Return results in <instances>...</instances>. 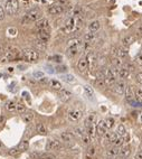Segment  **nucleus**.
I'll return each instance as SVG.
<instances>
[{"instance_id": "nucleus-1", "label": "nucleus", "mask_w": 142, "mask_h": 159, "mask_svg": "<svg viewBox=\"0 0 142 159\" xmlns=\"http://www.w3.org/2000/svg\"><path fill=\"white\" fill-rule=\"evenodd\" d=\"M41 19V11L37 8H35V9H31L26 14V16L24 17L22 19V24H28V22H37Z\"/></svg>"}, {"instance_id": "nucleus-2", "label": "nucleus", "mask_w": 142, "mask_h": 159, "mask_svg": "<svg viewBox=\"0 0 142 159\" xmlns=\"http://www.w3.org/2000/svg\"><path fill=\"white\" fill-rule=\"evenodd\" d=\"M19 55H20V51H19L18 47H16V46H8L6 53H5L3 61H7V62L14 61V59H16Z\"/></svg>"}, {"instance_id": "nucleus-3", "label": "nucleus", "mask_w": 142, "mask_h": 159, "mask_svg": "<svg viewBox=\"0 0 142 159\" xmlns=\"http://www.w3.org/2000/svg\"><path fill=\"white\" fill-rule=\"evenodd\" d=\"M39 58V53L33 48H27L22 51V59L26 62H37Z\"/></svg>"}, {"instance_id": "nucleus-4", "label": "nucleus", "mask_w": 142, "mask_h": 159, "mask_svg": "<svg viewBox=\"0 0 142 159\" xmlns=\"http://www.w3.org/2000/svg\"><path fill=\"white\" fill-rule=\"evenodd\" d=\"M19 8V0H7L5 3V12L7 15L13 16L18 11Z\"/></svg>"}, {"instance_id": "nucleus-5", "label": "nucleus", "mask_w": 142, "mask_h": 159, "mask_svg": "<svg viewBox=\"0 0 142 159\" xmlns=\"http://www.w3.org/2000/svg\"><path fill=\"white\" fill-rule=\"evenodd\" d=\"M117 70H119V68H115V67L108 68L104 75V82H106L108 84H113L117 76Z\"/></svg>"}, {"instance_id": "nucleus-6", "label": "nucleus", "mask_w": 142, "mask_h": 159, "mask_svg": "<svg viewBox=\"0 0 142 159\" xmlns=\"http://www.w3.org/2000/svg\"><path fill=\"white\" fill-rule=\"evenodd\" d=\"M62 148V144L59 141L55 140V139H48L45 146V149L47 151H52V150H58Z\"/></svg>"}, {"instance_id": "nucleus-7", "label": "nucleus", "mask_w": 142, "mask_h": 159, "mask_svg": "<svg viewBox=\"0 0 142 159\" xmlns=\"http://www.w3.org/2000/svg\"><path fill=\"white\" fill-rule=\"evenodd\" d=\"M82 116H83V112H82L81 110H77V109L71 110L67 114L68 120L72 121V122H76V121H78V120L82 118Z\"/></svg>"}, {"instance_id": "nucleus-8", "label": "nucleus", "mask_w": 142, "mask_h": 159, "mask_svg": "<svg viewBox=\"0 0 142 159\" xmlns=\"http://www.w3.org/2000/svg\"><path fill=\"white\" fill-rule=\"evenodd\" d=\"M63 11H64V6H63V5H58V3L53 5V6H50L49 8H48V12L53 16L61 15Z\"/></svg>"}, {"instance_id": "nucleus-9", "label": "nucleus", "mask_w": 142, "mask_h": 159, "mask_svg": "<svg viewBox=\"0 0 142 159\" xmlns=\"http://www.w3.org/2000/svg\"><path fill=\"white\" fill-rule=\"evenodd\" d=\"M36 28L38 31H48L49 28V22L45 18H41L36 22Z\"/></svg>"}, {"instance_id": "nucleus-10", "label": "nucleus", "mask_w": 142, "mask_h": 159, "mask_svg": "<svg viewBox=\"0 0 142 159\" xmlns=\"http://www.w3.org/2000/svg\"><path fill=\"white\" fill-rule=\"evenodd\" d=\"M112 90L114 91L115 94H117V95H123L124 92H125V84H124L123 82H117V83H115L114 85H113Z\"/></svg>"}, {"instance_id": "nucleus-11", "label": "nucleus", "mask_w": 142, "mask_h": 159, "mask_svg": "<svg viewBox=\"0 0 142 159\" xmlns=\"http://www.w3.org/2000/svg\"><path fill=\"white\" fill-rule=\"evenodd\" d=\"M77 67H78V70H80V72H82V73H85V72H86L87 68H89V63H87L86 56L81 57V59L77 63Z\"/></svg>"}, {"instance_id": "nucleus-12", "label": "nucleus", "mask_w": 142, "mask_h": 159, "mask_svg": "<svg viewBox=\"0 0 142 159\" xmlns=\"http://www.w3.org/2000/svg\"><path fill=\"white\" fill-rule=\"evenodd\" d=\"M37 37H38V40H40V42H43V43L46 44L47 42L50 39L49 31H38Z\"/></svg>"}, {"instance_id": "nucleus-13", "label": "nucleus", "mask_w": 142, "mask_h": 159, "mask_svg": "<svg viewBox=\"0 0 142 159\" xmlns=\"http://www.w3.org/2000/svg\"><path fill=\"white\" fill-rule=\"evenodd\" d=\"M96 131H97V135L99 136H105V133L108 132V128H106V125H105V122L103 120H101L96 127Z\"/></svg>"}, {"instance_id": "nucleus-14", "label": "nucleus", "mask_w": 142, "mask_h": 159, "mask_svg": "<svg viewBox=\"0 0 142 159\" xmlns=\"http://www.w3.org/2000/svg\"><path fill=\"white\" fill-rule=\"evenodd\" d=\"M72 96V93L68 90L66 89H62L59 91V99L62 100L63 102H67Z\"/></svg>"}, {"instance_id": "nucleus-15", "label": "nucleus", "mask_w": 142, "mask_h": 159, "mask_svg": "<svg viewBox=\"0 0 142 159\" xmlns=\"http://www.w3.org/2000/svg\"><path fill=\"white\" fill-rule=\"evenodd\" d=\"M125 95H127L128 102H132L133 100H136V96H134V90H133L132 86H128V88H125Z\"/></svg>"}, {"instance_id": "nucleus-16", "label": "nucleus", "mask_w": 142, "mask_h": 159, "mask_svg": "<svg viewBox=\"0 0 142 159\" xmlns=\"http://www.w3.org/2000/svg\"><path fill=\"white\" fill-rule=\"evenodd\" d=\"M130 153H131V148L129 146H125V147L121 148L117 156L120 157V158H128L130 156Z\"/></svg>"}, {"instance_id": "nucleus-17", "label": "nucleus", "mask_w": 142, "mask_h": 159, "mask_svg": "<svg viewBox=\"0 0 142 159\" xmlns=\"http://www.w3.org/2000/svg\"><path fill=\"white\" fill-rule=\"evenodd\" d=\"M61 139H62V141H64V142H69V141H72L74 139V135H73L72 132H68V131L62 132V133H61Z\"/></svg>"}, {"instance_id": "nucleus-18", "label": "nucleus", "mask_w": 142, "mask_h": 159, "mask_svg": "<svg viewBox=\"0 0 142 159\" xmlns=\"http://www.w3.org/2000/svg\"><path fill=\"white\" fill-rule=\"evenodd\" d=\"M22 119L24 120L25 123H30L34 120V113L28 111V112H24V114L22 116Z\"/></svg>"}, {"instance_id": "nucleus-19", "label": "nucleus", "mask_w": 142, "mask_h": 159, "mask_svg": "<svg viewBox=\"0 0 142 159\" xmlns=\"http://www.w3.org/2000/svg\"><path fill=\"white\" fill-rule=\"evenodd\" d=\"M81 47H82V45L74 46V47H67V55L69 56V57H74V56L80 52Z\"/></svg>"}, {"instance_id": "nucleus-20", "label": "nucleus", "mask_w": 142, "mask_h": 159, "mask_svg": "<svg viewBox=\"0 0 142 159\" xmlns=\"http://www.w3.org/2000/svg\"><path fill=\"white\" fill-rule=\"evenodd\" d=\"M130 74V70L125 67H120L117 70V76L120 77V79H125V77L129 76Z\"/></svg>"}, {"instance_id": "nucleus-21", "label": "nucleus", "mask_w": 142, "mask_h": 159, "mask_svg": "<svg viewBox=\"0 0 142 159\" xmlns=\"http://www.w3.org/2000/svg\"><path fill=\"white\" fill-rule=\"evenodd\" d=\"M28 148H29V142H28V140L20 141V144L17 146V149L19 150V153H22V151H27Z\"/></svg>"}, {"instance_id": "nucleus-22", "label": "nucleus", "mask_w": 142, "mask_h": 159, "mask_svg": "<svg viewBox=\"0 0 142 159\" xmlns=\"http://www.w3.org/2000/svg\"><path fill=\"white\" fill-rule=\"evenodd\" d=\"M100 27H101V24H100V22H97V20H94V22H90V25H89V29H90V31H92V33L97 31L100 29Z\"/></svg>"}, {"instance_id": "nucleus-23", "label": "nucleus", "mask_w": 142, "mask_h": 159, "mask_svg": "<svg viewBox=\"0 0 142 159\" xmlns=\"http://www.w3.org/2000/svg\"><path fill=\"white\" fill-rule=\"evenodd\" d=\"M49 85L53 90H56V91H61L62 90V84L59 81H56V80H52L49 82Z\"/></svg>"}, {"instance_id": "nucleus-24", "label": "nucleus", "mask_w": 142, "mask_h": 159, "mask_svg": "<svg viewBox=\"0 0 142 159\" xmlns=\"http://www.w3.org/2000/svg\"><path fill=\"white\" fill-rule=\"evenodd\" d=\"M104 137L106 138V140H108L110 144H114L115 139L117 138V135L114 133V132H106Z\"/></svg>"}, {"instance_id": "nucleus-25", "label": "nucleus", "mask_w": 142, "mask_h": 159, "mask_svg": "<svg viewBox=\"0 0 142 159\" xmlns=\"http://www.w3.org/2000/svg\"><path fill=\"white\" fill-rule=\"evenodd\" d=\"M119 151H120V148L112 147V148H110V149L108 150L106 155H108V157H117V155H119Z\"/></svg>"}, {"instance_id": "nucleus-26", "label": "nucleus", "mask_w": 142, "mask_h": 159, "mask_svg": "<svg viewBox=\"0 0 142 159\" xmlns=\"http://www.w3.org/2000/svg\"><path fill=\"white\" fill-rule=\"evenodd\" d=\"M115 54H116L117 58H124V57H127V56H128V51H127V49L119 47V48L116 49Z\"/></svg>"}, {"instance_id": "nucleus-27", "label": "nucleus", "mask_w": 142, "mask_h": 159, "mask_svg": "<svg viewBox=\"0 0 142 159\" xmlns=\"http://www.w3.org/2000/svg\"><path fill=\"white\" fill-rule=\"evenodd\" d=\"M134 40H136V37L132 36V35H128L123 38V44L125 46L128 45H131L132 43H134Z\"/></svg>"}, {"instance_id": "nucleus-28", "label": "nucleus", "mask_w": 142, "mask_h": 159, "mask_svg": "<svg viewBox=\"0 0 142 159\" xmlns=\"http://www.w3.org/2000/svg\"><path fill=\"white\" fill-rule=\"evenodd\" d=\"M95 33H92V31H90V33H87L85 36H84V40L86 42V43H92L93 40L95 39Z\"/></svg>"}, {"instance_id": "nucleus-29", "label": "nucleus", "mask_w": 142, "mask_h": 159, "mask_svg": "<svg viewBox=\"0 0 142 159\" xmlns=\"http://www.w3.org/2000/svg\"><path fill=\"white\" fill-rule=\"evenodd\" d=\"M15 110L19 113H24V112H26V105L22 102H18V103H16Z\"/></svg>"}, {"instance_id": "nucleus-30", "label": "nucleus", "mask_w": 142, "mask_h": 159, "mask_svg": "<svg viewBox=\"0 0 142 159\" xmlns=\"http://www.w3.org/2000/svg\"><path fill=\"white\" fill-rule=\"evenodd\" d=\"M36 130H37V132L39 135H46L47 133L46 127H45L43 123H38V124L36 125Z\"/></svg>"}, {"instance_id": "nucleus-31", "label": "nucleus", "mask_w": 142, "mask_h": 159, "mask_svg": "<svg viewBox=\"0 0 142 159\" xmlns=\"http://www.w3.org/2000/svg\"><path fill=\"white\" fill-rule=\"evenodd\" d=\"M82 45L81 40L78 38H73V39H69L67 43V47H74V46H80Z\"/></svg>"}, {"instance_id": "nucleus-32", "label": "nucleus", "mask_w": 142, "mask_h": 159, "mask_svg": "<svg viewBox=\"0 0 142 159\" xmlns=\"http://www.w3.org/2000/svg\"><path fill=\"white\" fill-rule=\"evenodd\" d=\"M61 79H62L63 81H65V82H67V83H74L75 82V77L73 76V75H71V74H65V75H62Z\"/></svg>"}, {"instance_id": "nucleus-33", "label": "nucleus", "mask_w": 142, "mask_h": 159, "mask_svg": "<svg viewBox=\"0 0 142 159\" xmlns=\"http://www.w3.org/2000/svg\"><path fill=\"white\" fill-rule=\"evenodd\" d=\"M84 92H85V94H86L87 98L90 99V100H92L93 95H94V92H93L92 88H91V86H89V85L84 86Z\"/></svg>"}, {"instance_id": "nucleus-34", "label": "nucleus", "mask_w": 142, "mask_h": 159, "mask_svg": "<svg viewBox=\"0 0 142 159\" xmlns=\"http://www.w3.org/2000/svg\"><path fill=\"white\" fill-rule=\"evenodd\" d=\"M125 132H127V130H125V128H124V125H123V124H119V125H117L116 135L119 136V137H124V135H125Z\"/></svg>"}, {"instance_id": "nucleus-35", "label": "nucleus", "mask_w": 142, "mask_h": 159, "mask_svg": "<svg viewBox=\"0 0 142 159\" xmlns=\"http://www.w3.org/2000/svg\"><path fill=\"white\" fill-rule=\"evenodd\" d=\"M95 120H96L95 114H90V116L86 118V120H85V127H86V125L93 124V123L95 122Z\"/></svg>"}, {"instance_id": "nucleus-36", "label": "nucleus", "mask_w": 142, "mask_h": 159, "mask_svg": "<svg viewBox=\"0 0 142 159\" xmlns=\"http://www.w3.org/2000/svg\"><path fill=\"white\" fill-rule=\"evenodd\" d=\"M134 96L136 100L142 103V89H136L134 90Z\"/></svg>"}, {"instance_id": "nucleus-37", "label": "nucleus", "mask_w": 142, "mask_h": 159, "mask_svg": "<svg viewBox=\"0 0 142 159\" xmlns=\"http://www.w3.org/2000/svg\"><path fill=\"white\" fill-rule=\"evenodd\" d=\"M104 122H105V125H106V128L111 129V128H113V127H114L115 121H114V119H113V118H108V119L105 120Z\"/></svg>"}, {"instance_id": "nucleus-38", "label": "nucleus", "mask_w": 142, "mask_h": 159, "mask_svg": "<svg viewBox=\"0 0 142 159\" xmlns=\"http://www.w3.org/2000/svg\"><path fill=\"white\" fill-rule=\"evenodd\" d=\"M6 109L8 111H14L16 109V102L15 101H11V100H10V101H8L6 103Z\"/></svg>"}, {"instance_id": "nucleus-39", "label": "nucleus", "mask_w": 142, "mask_h": 159, "mask_svg": "<svg viewBox=\"0 0 142 159\" xmlns=\"http://www.w3.org/2000/svg\"><path fill=\"white\" fill-rule=\"evenodd\" d=\"M123 142H124V138L123 137H119V136H117V138L116 139H115V141H114V147H121V146H122V145H123Z\"/></svg>"}, {"instance_id": "nucleus-40", "label": "nucleus", "mask_w": 142, "mask_h": 159, "mask_svg": "<svg viewBox=\"0 0 142 159\" xmlns=\"http://www.w3.org/2000/svg\"><path fill=\"white\" fill-rule=\"evenodd\" d=\"M86 135L89 137H93L94 136V125L93 124L86 125Z\"/></svg>"}, {"instance_id": "nucleus-41", "label": "nucleus", "mask_w": 142, "mask_h": 159, "mask_svg": "<svg viewBox=\"0 0 142 159\" xmlns=\"http://www.w3.org/2000/svg\"><path fill=\"white\" fill-rule=\"evenodd\" d=\"M82 142H83V145H85V146H89V145L91 144L90 137L87 135H84L83 137H82Z\"/></svg>"}, {"instance_id": "nucleus-42", "label": "nucleus", "mask_w": 142, "mask_h": 159, "mask_svg": "<svg viewBox=\"0 0 142 159\" xmlns=\"http://www.w3.org/2000/svg\"><path fill=\"white\" fill-rule=\"evenodd\" d=\"M113 63H114L115 68H120V67H122V65H123V63L121 61V58H115Z\"/></svg>"}, {"instance_id": "nucleus-43", "label": "nucleus", "mask_w": 142, "mask_h": 159, "mask_svg": "<svg viewBox=\"0 0 142 159\" xmlns=\"http://www.w3.org/2000/svg\"><path fill=\"white\" fill-rule=\"evenodd\" d=\"M33 76H34L35 77V79H43V77H44V73H43V72H40V71H39V72H34V74H33Z\"/></svg>"}, {"instance_id": "nucleus-44", "label": "nucleus", "mask_w": 142, "mask_h": 159, "mask_svg": "<svg viewBox=\"0 0 142 159\" xmlns=\"http://www.w3.org/2000/svg\"><path fill=\"white\" fill-rule=\"evenodd\" d=\"M8 153H9V155H11V156H17L19 153V150L17 149V148H11Z\"/></svg>"}, {"instance_id": "nucleus-45", "label": "nucleus", "mask_w": 142, "mask_h": 159, "mask_svg": "<svg viewBox=\"0 0 142 159\" xmlns=\"http://www.w3.org/2000/svg\"><path fill=\"white\" fill-rule=\"evenodd\" d=\"M74 131H75V133H76L77 136H80L81 138L84 136V132H83V130H82V128H75Z\"/></svg>"}, {"instance_id": "nucleus-46", "label": "nucleus", "mask_w": 142, "mask_h": 159, "mask_svg": "<svg viewBox=\"0 0 142 159\" xmlns=\"http://www.w3.org/2000/svg\"><path fill=\"white\" fill-rule=\"evenodd\" d=\"M136 62L140 65V66H142V55L141 54H138V55L136 56Z\"/></svg>"}, {"instance_id": "nucleus-47", "label": "nucleus", "mask_w": 142, "mask_h": 159, "mask_svg": "<svg viewBox=\"0 0 142 159\" xmlns=\"http://www.w3.org/2000/svg\"><path fill=\"white\" fill-rule=\"evenodd\" d=\"M5 16H6L5 9H3V8L1 6H0V20H2V19L5 18Z\"/></svg>"}, {"instance_id": "nucleus-48", "label": "nucleus", "mask_w": 142, "mask_h": 159, "mask_svg": "<svg viewBox=\"0 0 142 159\" xmlns=\"http://www.w3.org/2000/svg\"><path fill=\"white\" fill-rule=\"evenodd\" d=\"M54 157L53 156H50V155H45V156H40L39 158H37V159H53Z\"/></svg>"}, {"instance_id": "nucleus-49", "label": "nucleus", "mask_w": 142, "mask_h": 159, "mask_svg": "<svg viewBox=\"0 0 142 159\" xmlns=\"http://www.w3.org/2000/svg\"><path fill=\"white\" fill-rule=\"evenodd\" d=\"M87 153L89 155H94L95 153V148H89V150H87Z\"/></svg>"}, {"instance_id": "nucleus-50", "label": "nucleus", "mask_w": 142, "mask_h": 159, "mask_svg": "<svg viewBox=\"0 0 142 159\" xmlns=\"http://www.w3.org/2000/svg\"><path fill=\"white\" fill-rule=\"evenodd\" d=\"M50 59H55V62H61L62 57L61 56H53V57H50Z\"/></svg>"}, {"instance_id": "nucleus-51", "label": "nucleus", "mask_w": 142, "mask_h": 159, "mask_svg": "<svg viewBox=\"0 0 142 159\" xmlns=\"http://www.w3.org/2000/svg\"><path fill=\"white\" fill-rule=\"evenodd\" d=\"M136 79H138V81H139L140 83H142V72H139V73H138Z\"/></svg>"}, {"instance_id": "nucleus-52", "label": "nucleus", "mask_w": 142, "mask_h": 159, "mask_svg": "<svg viewBox=\"0 0 142 159\" xmlns=\"http://www.w3.org/2000/svg\"><path fill=\"white\" fill-rule=\"evenodd\" d=\"M136 159H142V151H139V153H136Z\"/></svg>"}, {"instance_id": "nucleus-53", "label": "nucleus", "mask_w": 142, "mask_h": 159, "mask_svg": "<svg viewBox=\"0 0 142 159\" xmlns=\"http://www.w3.org/2000/svg\"><path fill=\"white\" fill-rule=\"evenodd\" d=\"M138 31V34H139L140 36H142V25H140L139 27H138V31Z\"/></svg>"}, {"instance_id": "nucleus-54", "label": "nucleus", "mask_w": 142, "mask_h": 159, "mask_svg": "<svg viewBox=\"0 0 142 159\" xmlns=\"http://www.w3.org/2000/svg\"><path fill=\"white\" fill-rule=\"evenodd\" d=\"M47 82H48V79H46V77H43V79H40V83H43V84H46Z\"/></svg>"}, {"instance_id": "nucleus-55", "label": "nucleus", "mask_w": 142, "mask_h": 159, "mask_svg": "<svg viewBox=\"0 0 142 159\" xmlns=\"http://www.w3.org/2000/svg\"><path fill=\"white\" fill-rule=\"evenodd\" d=\"M67 68H66V66H62V67H58L57 68V71L58 72H64V71H66Z\"/></svg>"}, {"instance_id": "nucleus-56", "label": "nucleus", "mask_w": 142, "mask_h": 159, "mask_svg": "<svg viewBox=\"0 0 142 159\" xmlns=\"http://www.w3.org/2000/svg\"><path fill=\"white\" fill-rule=\"evenodd\" d=\"M3 52H5V51H3V45L1 43H0V55H2Z\"/></svg>"}, {"instance_id": "nucleus-57", "label": "nucleus", "mask_w": 142, "mask_h": 159, "mask_svg": "<svg viewBox=\"0 0 142 159\" xmlns=\"http://www.w3.org/2000/svg\"><path fill=\"white\" fill-rule=\"evenodd\" d=\"M2 121H3V116H1V114H0V123L2 122Z\"/></svg>"}, {"instance_id": "nucleus-58", "label": "nucleus", "mask_w": 142, "mask_h": 159, "mask_svg": "<svg viewBox=\"0 0 142 159\" xmlns=\"http://www.w3.org/2000/svg\"><path fill=\"white\" fill-rule=\"evenodd\" d=\"M108 159H117V157H108Z\"/></svg>"}, {"instance_id": "nucleus-59", "label": "nucleus", "mask_w": 142, "mask_h": 159, "mask_svg": "<svg viewBox=\"0 0 142 159\" xmlns=\"http://www.w3.org/2000/svg\"><path fill=\"white\" fill-rule=\"evenodd\" d=\"M0 147H1V144H0Z\"/></svg>"}]
</instances>
